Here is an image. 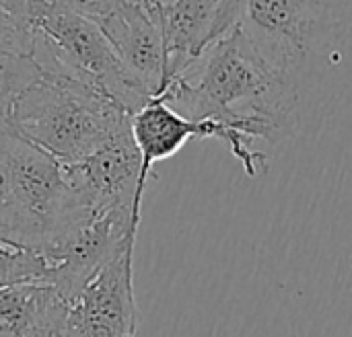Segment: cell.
<instances>
[{
  "mask_svg": "<svg viewBox=\"0 0 352 337\" xmlns=\"http://www.w3.org/2000/svg\"><path fill=\"white\" fill-rule=\"evenodd\" d=\"M239 27L318 132L352 91V0H245Z\"/></svg>",
  "mask_w": 352,
  "mask_h": 337,
  "instance_id": "6da1fadb",
  "label": "cell"
},
{
  "mask_svg": "<svg viewBox=\"0 0 352 337\" xmlns=\"http://www.w3.org/2000/svg\"><path fill=\"white\" fill-rule=\"evenodd\" d=\"M190 119H217L250 142L301 136L291 86L237 25L159 95Z\"/></svg>",
  "mask_w": 352,
  "mask_h": 337,
  "instance_id": "7a4b0ae2",
  "label": "cell"
},
{
  "mask_svg": "<svg viewBox=\"0 0 352 337\" xmlns=\"http://www.w3.org/2000/svg\"><path fill=\"white\" fill-rule=\"evenodd\" d=\"M6 113L16 134L62 167L85 159L132 121V113L105 93L45 74L21 89Z\"/></svg>",
  "mask_w": 352,
  "mask_h": 337,
  "instance_id": "3957f363",
  "label": "cell"
},
{
  "mask_svg": "<svg viewBox=\"0 0 352 337\" xmlns=\"http://www.w3.org/2000/svg\"><path fill=\"white\" fill-rule=\"evenodd\" d=\"M6 107L0 136L8 161V208L0 237L43 253L91 212L70 189L62 165L14 132Z\"/></svg>",
  "mask_w": 352,
  "mask_h": 337,
  "instance_id": "277c9868",
  "label": "cell"
},
{
  "mask_svg": "<svg viewBox=\"0 0 352 337\" xmlns=\"http://www.w3.org/2000/svg\"><path fill=\"white\" fill-rule=\"evenodd\" d=\"M29 21L33 25V49L29 58L39 74L93 86L118 101L132 115L148 101L122 68L95 19L52 0H35Z\"/></svg>",
  "mask_w": 352,
  "mask_h": 337,
  "instance_id": "5b68a950",
  "label": "cell"
},
{
  "mask_svg": "<svg viewBox=\"0 0 352 337\" xmlns=\"http://www.w3.org/2000/svg\"><path fill=\"white\" fill-rule=\"evenodd\" d=\"M140 214L134 208L91 212L41 255L50 264L47 282L70 303L113 257L136 243Z\"/></svg>",
  "mask_w": 352,
  "mask_h": 337,
  "instance_id": "8992f818",
  "label": "cell"
},
{
  "mask_svg": "<svg viewBox=\"0 0 352 337\" xmlns=\"http://www.w3.org/2000/svg\"><path fill=\"white\" fill-rule=\"evenodd\" d=\"M64 177L89 212L134 208L142 212V156L132 134V121L85 159L64 165Z\"/></svg>",
  "mask_w": 352,
  "mask_h": 337,
  "instance_id": "52a82bcc",
  "label": "cell"
},
{
  "mask_svg": "<svg viewBox=\"0 0 352 337\" xmlns=\"http://www.w3.org/2000/svg\"><path fill=\"white\" fill-rule=\"evenodd\" d=\"M134 245L99 270L68 303L66 337H136Z\"/></svg>",
  "mask_w": 352,
  "mask_h": 337,
  "instance_id": "ba28073f",
  "label": "cell"
},
{
  "mask_svg": "<svg viewBox=\"0 0 352 337\" xmlns=\"http://www.w3.org/2000/svg\"><path fill=\"white\" fill-rule=\"evenodd\" d=\"M161 6L124 0L97 19L130 80L148 97L167 86V49L161 25Z\"/></svg>",
  "mask_w": 352,
  "mask_h": 337,
  "instance_id": "9c48e42d",
  "label": "cell"
},
{
  "mask_svg": "<svg viewBox=\"0 0 352 337\" xmlns=\"http://www.w3.org/2000/svg\"><path fill=\"white\" fill-rule=\"evenodd\" d=\"M243 2L245 0H169L161 6L167 84L239 25Z\"/></svg>",
  "mask_w": 352,
  "mask_h": 337,
  "instance_id": "30bf717a",
  "label": "cell"
},
{
  "mask_svg": "<svg viewBox=\"0 0 352 337\" xmlns=\"http://www.w3.org/2000/svg\"><path fill=\"white\" fill-rule=\"evenodd\" d=\"M68 303L45 280L0 286V337H66Z\"/></svg>",
  "mask_w": 352,
  "mask_h": 337,
  "instance_id": "8fae6325",
  "label": "cell"
},
{
  "mask_svg": "<svg viewBox=\"0 0 352 337\" xmlns=\"http://www.w3.org/2000/svg\"><path fill=\"white\" fill-rule=\"evenodd\" d=\"M47 274L50 264L39 251L21 247L0 237V286L33 280L47 282Z\"/></svg>",
  "mask_w": 352,
  "mask_h": 337,
  "instance_id": "7c38bea8",
  "label": "cell"
},
{
  "mask_svg": "<svg viewBox=\"0 0 352 337\" xmlns=\"http://www.w3.org/2000/svg\"><path fill=\"white\" fill-rule=\"evenodd\" d=\"M31 49H33L31 21L0 4V58H29Z\"/></svg>",
  "mask_w": 352,
  "mask_h": 337,
  "instance_id": "4fadbf2b",
  "label": "cell"
},
{
  "mask_svg": "<svg viewBox=\"0 0 352 337\" xmlns=\"http://www.w3.org/2000/svg\"><path fill=\"white\" fill-rule=\"evenodd\" d=\"M39 76L31 58H0V107Z\"/></svg>",
  "mask_w": 352,
  "mask_h": 337,
  "instance_id": "5bb4252c",
  "label": "cell"
},
{
  "mask_svg": "<svg viewBox=\"0 0 352 337\" xmlns=\"http://www.w3.org/2000/svg\"><path fill=\"white\" fill-rule=\"evenodd\" d=\"M52 2L64 4V6L97 21V19L105 16L107 12H111L116 6H120L124 0H52Z\"/></svg>",
  "mask_w": 352,
  "mask_h": 337,
  "instance_id": "9a60e30c",
  "label": "cell"
},
{
  "mask_svg": "<svg viewBox=\"0 0 352 337\" xmlns=\"http://www.w3.org/2000/svg\"><path fill=\"white\" fill-rule=\"evenodd\" d=\"M4 107H0V121H2ZM6 208H8V161H6V152H4V144H2V136H0V229H2L4 216H6Z\"/></svg>",
  "mask_w": 352,
  "mask_h": 337,
  "instance_id": "2e32d148",
  "label": "cell"
},
{
  "mask_svg": "<svg viewBox=\"0 0 352 337\" xmlns=\"http://www.w3.org/2000/svg\"><path fill=\"white\" fill-rule=\"evenodd\" d=\"M0 4L6 6V8H10V10L16 12V14H23V16L31 19L35 0H0Z\"/></svg>",
  "mask_w": 352,
  "mask_h": 337,
  "instance_id": "e0dca14e",
  "label": "cell"
},
{
  "mask_svg": "<svg viewBox=\"0 0 352 337\" xmlns=\"http://www.w3.org/2000/svg\"><path fill=\"white\" fill-rule=\"evenodd\" d=\"M136 2H142V4H153V6H159V4H165L169 0H136Z\"/></svg>",
  "mask_w": 352,
  "mask_h": 337,
  "instance_id": "ac0fdd59",
  "label": "cell"
}]
</instances>
